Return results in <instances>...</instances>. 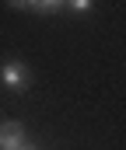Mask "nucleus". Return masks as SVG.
I'll list each match as a JSON object with an SVG mask.
<instances>
[{"instance_id":"nucleus-6","label":"nucleus","mask_w":126,"mask_h":150,"mask_svg":"<svg viewBox=\"0 0 126 150\" xmlns=\"http://www.w3.org/2000/svg\"><path fill=\"white\" fill-rule=\"evenodd\" d=\"M21 150H35V147H28V143H25V147H21Z\"/></svg>"},{"instance_id":"nucleus-1","label":"nucleus","mask_w":126,"mask_h":150,"mask_svg":"<svg viewBox=\"0 0 126 150\" xmlns=\"http://www.w3.org/2000/svg\"><path fill=\"white\" fill-rule=\"evenodd\" d=\"M0 84L7 91H28V84H32L28 63L25 59H4L0 63Z\"/></svg>"},{"instance_id":"nucleus-4","label":"nucleus","mask_w":126,"mask_h":150,"mask_svg":"<svg viewBox=\"0 0 126 150\" xmlns=\"http://www.w3.org/2000/svg\"><path fill=\"white\" fill-rule=\"evenodd\" d=\"M60 4H63V0H35V11H39V14H53Z\"/></svg>"},{"instance_id":"nucleus-2","label":"nucleus","mask_w":126,"mask_h":150,"mask_svg":"<svg viewBox=\"0 0 126 150\" xmlns=\"http://www.w3.org/2000/svg\"><path fill=\"white\" fill-rule=\"evenodd\" d=\"M21 147H25V126L14 119L0 122V150H21Z\"/></svg>"},{"instance_id":"nucleus-5","label":"nucleus","mask_w":126,"mask_h":150,"mask_svg":"<svg viewBox=\"0 0 126 150\" xmlns=\"http://www.w3.org/2000/svg\"><path fill=\"white\" fill-rule=\"evenodd\" d=\"M11 7H18V11H35V0H7Z\"/></svg>"},{"instance_id":"nucleus-3","label":"nucleus","mask_w":126,"mask_h":150,"mask_svg":"<svg viewBox=\"0 0 126 150\" xmlns=\"http://www.w3.org/2000/svg\"><path fill=\"white\" fill-rule=\"evenodd\" d=\"M67 7H70L74 14H88V11L95 7V0H67Z\"/></svg>"}]
</instances>
